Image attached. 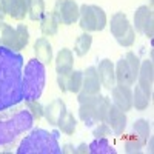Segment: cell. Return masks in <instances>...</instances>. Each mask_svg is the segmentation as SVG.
Listing matches in <instances>:
<instances>
[{
  "label": "cell",
  "instance_id": "4dcf8cb0",
  "mask_svg": "<svg viewBox=\"0 0 154 154\" xmlns=\"http://www.w3.org/2000/svg\"><path fill=\"white\" fill-rule=\"evenodd\" d=\"M62 152H75V148L68 143V145H65V146L62 148Z\"/></svg>",
  "mask_w": 154,
  "mask_h": 154
},
{
  "label": "cell",
  "instance_id": "277c9868",
  "mask_svg": "<svg viewBox=\"0 0 154 154\" xmlns=\"http://www.w3.org/2000/svg\"><path fill=\"white\" fill-rule=\"evenodd\" d=\"M34 125V117L28 109H20L9 117L0 119V146L12 143L14 140L29 131Z\"/></svg>",
  "mask_w": 154,
  "mask_h": 154
},
{
  "label": "cell",
  "instance_id": "d4e9b609",
  "mask_svg": "<svg viewBox=\"0 0 154 154\" xmlns=\"http://www.w3.org/2000/svg\"><path fill=\"white\" fill-rule=\"evenodd\" d=\"M91 45H93V37L89 35V32H83L82 35L77 37V40L74 43V53L79 57H83L91 49Z\"/></svg>",
  "mask_w": 154,
  "mask_h": 154
},
{
  "label": "cell",
  "instance_id": "603a6c76",
  "mask_svg": "<svg viewBox=\"0 0 154 154\" xmlns=\"http://www.w3.org/2000/svg\"><path fill=\"white\" fill-rule=\"evenodd\" d=\"M149 99H151V94L148 91H145V89L137 85L134 88V91H133V106L139 111H143L148 108L149 105Z\"/></svg>",
  "mask_w": 154,
  "mask_h": 154
},
{
  "label": "cell",
  "instance_id": "1f68e13d",
  "mask_svg": "<svg viewBox=\"0 0 154 154\" xmlns=\"http://www.w3.org/2000/svg\"><path fill=\"white\" fill-rule=\"evenodd\" d=\"M75 152H89V151H88V146L85 143H82L79 148H75Z\"/></svg>",
  "mask_w": 154,
  "mask_h": 154
},
{
  "label": "cell",
  "instance_id": "7c38bea8",
  "mask_svg": "<svg viewBox=\"0 0 154 154\" xmlns=\"http://www.w3.org/2000/svg\"><path fill=\"white\" fill-rule=\"evenodd\" d=\"M83 82V72L82 71H71L68 74H57V83L62 93L69 91V93H79Z\"/></svg>",
  "mask_w": 154,
  "mask_h": 154
},
{
  "label": "cell",
  "instance_id": "30bf717a",
  "mask_svg": "<svg viewBox=\"0 0 154 154\" xmlns=\"http://www.w3.org/2000/svg\"><path fill=\"white\" fill-rule=\"evenodd\" d=\"M79 9L80 6L75 3V0H57L54 5L53 14L62 25H72L79 20Z\"/></svg>",
  "mask_w": 154,
  "mask_h": 154
},
{
  "label": "cell",
  "instance_id": "4fadbf2b",
  "mask_svg": "<svg viewBox=\"0 0 154 154\" xmlns=\"http://www.w3.org/2000/svg\"><path fill=\"white\" fill-rule=\"evenodd\" d=\"M111 96H112V105H116L123 112L130 111L133 108V91L130 86L114 85L111 88Z\"/></svg>",
  "mask_w": 154,
  "mask_h": 154
},
{
  "label": "cell",
  "instance_id": "9a60e30c",
  "mask_svg": "<svg viewBox=\"0 0 154 154\" xmlns=\"http://www.w3.org/2000/svg\"><path fill=\"white\" fill-rule=\"evenodd\" d=\"M3 5L5 14L14 20H23L28 16V2L26 0H0Z\"/></svg>",
  "mask_w": 154,
  "mask_h": 154
},
{
  "label": "cell",
  "instance_id": "9c48e42d",
  "mask_svg": "<svg viewBox=\"0 0 154 154\" xmlns=\"http://www.w3.org/2000/svg\"><path fill=\"white\" fill-rule=\"evenodd\" d=\"M109 29L112 37L117 40V43L120 46H131L136 40V32L134 28L131 26L128 17L123 14V12H116V14L111 17V23H109Z\"/></svg>",
  "mask_w": 154,
  "mask_h": 154
},
{
  "label": "cell",
  "instance_id": "d6986e66",
  "mask_svg": "<svg viewBox=\"0 0 154 154\" xmlns=\"http://www.w3.org/2000/svg\"><path fill=\"white\" fill-rule=\"evenodd\" d=\"M137 80H139V85L142 86L145 91H148L151 94L152 80H154V65H152V60H145V62L140 63Z\"/></svg>",
  "mask_w": 154,
  "mask_h": 154
},
{
  "label": "cell",
  "instance_id": "4316f807",
  "mask_svg": "<svg viewBox=\"0 0 154 154\" xmlns=\"http://www.w3.org/2000/svg\"><path fill=\"white\" fill-rule=\"evenodd\" d=\"M75 123H77V122H75V119H74V116H72L69 111H66L65 114H63V117L57 122V126L60 128L62 133L71 136V134H74V131H75Z\"/></svg>",
  "mask_w": 154,
  "mask_h": 154
},
{
  "label": "cell",
  "instance_id": "ba28073f",
  "mask_svg": "<svg viewBox=\"0 0 154 154\" xmlns=\"http://www.w3.org/2000/svg\"><path fill=\"white\" fill-rule=\"evenodd\" d=\"M140 68V60L134 53H126L123 59L117 62L114 66V74H116V82L117 85L123 86H133L136 83L137 74Z\"/></svg>",
  "mask_w": 154,
  "mask_h": 154
},
{
  "label": "cell",
  "instance_id": "5bb4252c",
  "mask_svg": "<svg viewBox=\"0 0 154 154\" xmlns=\"http://www.w3.org/2000/svg\"><path fill=\"white\" fill-rule=\"evenodd\" d=\"M105 123L111 128V131L114 134L119 136L125 131V128H126V114L122 109H119L116 105H109Z\"/></svg>",
  "mask_w": 154,
  "mask_h": 154
},
{
  "label": "cell",
  "instance_id": "3957f363",
  "mask_svg": "<svg viewBox=\"0 0 154 154\" xmlns=\"http://www.w3.org/2000/svg\"><path fill=\"white\" fill-rule=\"evenodd\" d=\"M80 103L79 108V117L86 126H94L99 122H105L106 112L109 108V99L99 94H85L79 91V97H77Z\"/></svg>",
  "mask_w": 154,
  "mask_h": 154
},
{
  "label": "cell",
  "instance_id": "f546056e",
  "mask_svg": "<svg viewBox=\"0 0 154 154\" xmlns=\"http://www.w3.org/2000/svg\"><path fill=\"white\" fill-rule=\"evenodd\" d=\"M109 134H111V128L105 122H99L97 126L94 128V131H93V136L94 137H106Z\"/></svg>",
  "mask_w": 154,
  "mask_h": 154
},
{
  "label": "cell",
  "instance_id": "83f0119b",
  "mask_svg": "<svg viewBox=\"0 0 154 154\" xmlns=\"http://www.w3.org/2000/svg\"><path fill=\"white\" fill-rule=\"evenodd\" d=\"M45 14L43 0H28V16L31 20H40Z\"/></svg>",
  "mask_w": 154,
  "mask_h": 154
},
{
  "label": "cell",
  "instance_id": "e0dca14e",
  "mask_svg": "<svg viewBox=\"0 0 154 154\" xmlns=\"http://www.w3.org/2000/svg\"><path fill=\"white\" fill-rule=\"evenodd\" d=\"M97 69V75H99V80L100 83L103 85L105 88L111 89L116 85V74H114V65L109 59H103L99 62V66Z\"/></svg>",
  "mask_w": 154,
  "mask_h": 154
},
{
  "label": "cell",
  "instance_id": "8fae6325",
  "mask_svg": "<svg viewBox=\"0 0 154 154\" xmlns=\"http://www.w3.org/2000/svg\"><path fill=\"white\" fill-rule=\"evenodd\" d=\"M154 20H152V11L148 6H139L134 12V28L137 32L145 34L148 38H152L154 34Z\"/></svg>",
  "mask_w": 154,
  "mask_h": 154
},
{
  "label": "cell",
  "instance_id": "ffe728a7",
  "mask_svg": "<svg viewBox=\"0 0 154 154\" xmlns=\"http://www.w3.org/2000/svg\"><path fill=\"white\" fill-rule=\"evenodd\" d=\"M34 53H35V59L38 62H42L43 65H48V63L53 60V46H51V43L45 37H40L35 40Z\"/></svg>",
  "mask_w": 154,
  "mask_h": 154
},
{
  "label": "cell",
  "instance_id": "5b68a950",
  "mask_svg": "<svg viewBox=\"0 0 154 154\" xmlns=\"http://www.w3.org/2000/svg\"><path fill=\"white\" fill-rule=\"evenodd\" d=\"M46 80L45 65L37 59H31L23 71V100H38L43 93Z\"/></svg>",
  "mask_w": 154,
  "mask_h": 154
},
{
  "label": "cell",
  "instance_id": "8992f818",
  "mask_svg": "<svg viewBox=\"0 0 154 154\" xmlns=\"http://www.w3.org/2000/svg\"><path fill=\"white\" fill-rule=\"evenodd\" d=\"M29 42V32L25 25H17L12 28L11 25L0 20V46H6L12 51H20Z\"/></svg>",
  "mask_w": 154,
  "mask_h": 154
},
{
  "label": "cell",
  "instance_id": "44dd1931",
  "mask_svg": "<svg viewBox=\"0 0 154 154\" xmlns=\"http://www.w3.org/2000/svg\"><path fill=\"white\" fill-rule=\"evenodd\" d=\"M72 65H74V57L71 49L63 48L59 51V54L56 57V71L57 74H68L72 71Z\"/></svg>",
  "mask_w": 154,
  "mask_h": 154
},
{
  "label": "cell",
  "instance_id": "52a82bcc",
  "mask_svg": "<svg viewBox=\"0 0 154 154\" xmlns=\"http://www.w3.org/2000/svg\"><path fill=\"white\" fill-rule=\"evenodd\" d=\"M79 25L85 32L102 31L106 26V14L97 5H82L79 9Z\"/></svg>",
  "mask_w": 154,
  "mask_h": 154
},
{
  "label": "cell",
  "instance_id": "2e32d148",
  "mask_svg": "<svg viewBox=\"0 0 154 154\" xmlns=\"http://www.w3.org/2000/svg\"><path fill=\"white\" fill-rule=\"evenodd\" d=\"M68 109H66L65 102L62 99H56L53 102H49V103L43 108V117L48 120L49 125H57V122L63 117V114Z\"/></svg>",
  "mask_w": 154,
  "mask_h": 154
},
{
  "label": "cell",
  "instance_id": "7402d4cb",
  "mask_svg": "<svg viewBox=\"0 0 154 154\" xmlns=\"http://www.w3.org/2000/svg\"><path fill=\"white\" fill-rule=\"evenodd\" d=\"M88 151L91 154H116V148L108 142L105 137H96L88 145Z\"/></svg>",
  "mask_w": 154,
  "mask_h": 154
},
{
  "label": "cell",
  "instance_id": "ac0fdd59",
  "mask_svg": "<svg viewBox=\"0 0 154 154\" xmlns=\"http://www.w3.org/2000/svg\"><path fill=\"white\" fill-rule=\"evenodd\" d=\"M80 91L85 94H99L100 93V80L97 75L96 66H88L86 71L83 72V82Z\"/></svg>",
  "mask_w": 154,
  "mask_h": 154
},
{
  "label": "cell",
  "instance_id": "484cf974",
  "mask_svg": "<svg viewBox=\"0 0 154 154\" xmlns=\"http://www.w3.org/2000/svg\"><path fill=\"white\" fill-rule=\"evenodd\" d=\"M149 130H151V126H149V122L145 120V119H139L133 123V134L137 136L140 140H142L143 143L148 142V137H149Z\"/></svg>",
  "mask_w": 154,
  "mask_h": 154
},
{
  "label": "cell",
  "instance_id": "cb8c5ba5",
  "mask_svg": "<svg viewBox=\"0 0 154 154\" xmlns=\"http://www.w3.org/2000/svg\"><path fill=\"white\" fill-rule=\"evenodd\" d=\"M57 19L54 17L53 12H45L43 17L40 19V29L43 35H56L57 34Z\"/></svg>",
  "mask_w": 154,
  "mask_h": 154
},
{
  "label": "cell",
  "instance_id": "6da1fadb",
  "mask_svg": "<svg viewBox=\"0 0 154 154\" xmlns=\"http://www.w3.org/2000/svg\"><path fill=\"white\" fill-rule=\"evenodd\" d=\"M23 100V56L19 51L0 46V111Z\"/></svg>",
  "mask_w": 154,
  "mask_h": 154
},
{
  "label": "cell",
  "instance_id": "f1b7e54d",
  "mask_svg": "<svg viewBox=\"0 0 154 154\" xmlns=\"http://www.w3.org/2000/svg\"><path fill=\"white\" fill-rule=\"evenodd\" d=\"M26 109L32 114L34 120H40L43 117V106L38 100H31V102H26Z\"/></svg>",
  "mask_w": 154,
  "mask_h": 154
},
{
  "label": "cell",
  "instance_id": "d6a6232c",
  "mask_svg": "<svg viewBox=\"0 0 154 154\" xmlns=\"http://www.w3.org/2000/svg\"><path fill=\"white\" fill-rule=\"evenodd\" d=\"M6 14H5V9H3V5H2V2H0V20H2L3 17H5Z\"/></svg>",
  "mask_w": 154,
  "mask_h": 154
},
{
  "label": "cell",
  "instance_id": "7a4b0ae2",
  "mask_svg": "<svg viewBox=\"0 0 154 154\" xmlns=\"http://www.w3.org/2000/svg\"><path fill=\"white\" fill-rule=\"evenodd\" d=\"M19 154H62L57 142V133H49L42 128L32 130L17 148Z\"/></svg>",
  "mask_w": 154,
  "mask_h": 154
}]
</instances>
